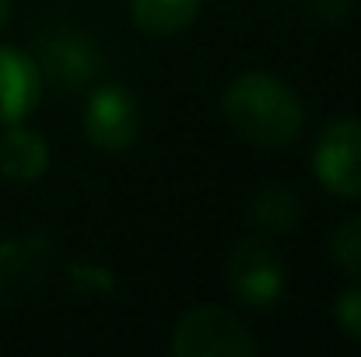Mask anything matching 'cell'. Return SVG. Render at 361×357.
I'll return each mask as SVG.
<instances>
[{"label": "cell", "mask_w": 361, "mask_h": 357, "mask_svg": "<svg viewBox=\"0 0 361 357\" xmlns=\"http://www.w3.org/2000/svg\"><path fill=\"white\" fill-rule=\"evenodd\" d=\"M221 113L242 140L256 147H284L305 126L298 92L270 70H242L221 95Z\"/></svg>", "instance_id": "6da1fadb"}, {"label": "cell", "mask_w": 361, "mask_h": 357, "mask_svg": "<svg viewBox=\"0 0 361 357\" xmlns=\"http://www.w3.org/2000/svg\"><path fill=\"white\" fill-rule=\"evenodd\" d=\"M169 347L176 357H252L259 351V344L249 337L239 315L218 305L183 312Z\"/></svg>", "instance_id": "7a4b0ae2"}, {"label": "cell", "mask_w": 361, "mask_h": 357, "mask_svg": "<svg viewBox=\"0 0 361 357\" xmlns=\"http://www.w3.org/2000/svg\"><path fill=\"white\" fill-rule=\"evenodd\" d=\"M312 172L319 186L341 200H361V119H330L312 144Z\"/></svg>", "instance_id": "3957f363"}, {"label": "cell", "mask_w": 361, "mask_h": 357, "mask_svg": "<svg viewBox=\"0 0 361 357\" xmlns=\"http://www.w3.org/2000/svg\"><path fill=\"white\" fill-rule=\"evenodd\" d=\"M225 280H228L232 298L242 308H252V312L274 308L284 294V284H288L281 256L259 238H245L228 252Z\"/></svg>", "instance_id": "277c9868"}, {"label": "cell", "mask_w": 361, "mask_h": 357, "mask_svg": "<svg viewBox=\"0 0 361 357\" xmlns=\"http://www.w3.org/2000/svg\"><path fill=\"white\" fill-rule=\"evenodd\" d=\"M35 63L42 74V84H53L60 92H78L92 84L102 70L99 42L74 28H53L35 39Z\"/></svg>", "instance_id": "5b68a950"}, {"label": "cell", "mask_w": 361, "mask_h": 357, "mask_svg": "<svg viewBox=\"0 0 361 357\" xmlns=\"http://www.w3.org/2000/svg\"><path fill=\"white\" fill-rule=\"evenodd\" d=\"M85 137L106 154H120L140 137V106L137 95L123 84H99L85 106Z\"/></svg>", "instance_id": "8992f818"}, {"label": "cell", "mask_w": 361, "mask_h": 357, "mask_svg": "<svg viewBox=\"0 0 361 357\" xmlns=\"http://www.w3.org/2000/svg\"><path fill=\"white\" fill-rule=\"evenodd\" d=\"M42 99V74L32 53L0 46V126L21 123Z\"/></svg>", "instance_id": "52a82bcc"}, {"label": "cell", "mask_w": 361, "mask_h": 357, "mask_svg": "<svg viewBox=\"0 0 361 357\" xmlns=\"http://www.w3.org/2000/svg\"><path fill=\"white\" fill-rule=\"evenodd\" d=\"M46 172H49V144L35 130L11 123L0 133V175L11 182H35Z\"/></svg>", "instance_id": "ba28073f"}, {"label": "cell", "mask_w": 361, "mask_h": 357, "mask_svg": "<svg viewBox=\"0 0 361 357\" xmlns=\"http://www.w3.org/2000/svg\"><path fill=\"white\" fill-rule=\"evenodd\" d=\"M200 7L204 0H130V18L144 35L169 39L193 25Z\"/></svg>", "instance_id": "9c48e42d"}, {"label": "cell", "mask_w": 361, "mask_h": 357, "mask_svg": "<svg viewBox=\"0 0 361 357\" xmlns=\"http://www.w3.org/2000/svg\"><path fill=\"white\" fill-rule=\"evenodd\" d=\"M46 245H49V242L39 238V235L7 238V242H0V305L11 301V298L21 291V284L39 270L42 252H49Z\"/></svg>", "instance_id": "30bf717a"}, {"label": "cell", "mask_w": 361, "mask_h": 357, "mask_svg": "<svg viewBox=\"0 0 361 357\" xmlns=\"http://www.w3.org/2000/svg\"><path fill=\"white\" fill-rule=\"evenodd\" d=\"M249 214H252V225H256L263 235H284V232H291V228L298 225V218H302V200L295 196L291 186L270 182V186H263V189L252 196Z\"/></svg>", "instance_id": "8fae6325"}, {"label": "cell", "mask_w": 361, "mask_h": 357, "mask_svg": "<svg viewBox=\"0 0 361 357\" xmlns=\"http://www.w3.org/2000/svg\"><path fill=\"white\" fill-rule=\"evenodd\" d=\"M330 256H334V263L348 277L361 280V214L341 221L334 228V235H330Z\"/></svg>", "instance_id": "7c38bea8"}, {"label": "cell", "mask_w": 361, "mask_h": 357, "mask_svg": "<svg viewBox=\"0 0 361 357\" xmlns=\"http://www.w3.org/2000/svg\"><path fill=\"white\" fill-rule=\"evenodd\" d=\"M334 319H337V330L348 340H358L361 344V284H355V287H348V291L337 294Z\"/></svg>", "instance_id": "4fadbf2b"}, {"label": "cell", "mask_w": 361, "mask_h": 357, "mask_svg": "<svg viewBox=\"0 0 361 357\" xmlns=\"http://www.w3.org/2000/svg\"><path fill=\"white\" fill-rule=\"evenodd\" d=\"M309 7H312V14H316L323 25H337V21L348 18L351 0H309Z\"/></svg>", "instance_id": "5bb4252c"}, {"label": "cell", "mask_w": 361, "mask_h": 357, "mask_svg": "<svg viewBox=\"0 0 361 357\" xmlns=\"http://www.w3.org/2000/svg\"><path fill=\"white\" fill-rule=\"evenodd\" d=\"M11 21V0H0V28Z\"/></svg>", "instance_id": "9a60e30c"}]
</instances>
